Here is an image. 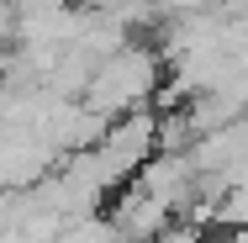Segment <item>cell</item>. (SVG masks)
<instances>
[{
  "label": "cell",
  "mask_w": 248,
  "mask_h": 243,
  "mask_svg": "<svg viewBox=\"0 0 248 243\" xmlns=\"http://www.w3.org/2000/svg\"><path fill=\"white\" fill-rule=\"evenodd\" d=\"M158 85H164V69H158V53L143 48V43H127V48H116L111 58H100L95 74H90V85H85V106L100 111L106 122H116V116H127V111H143L153 96H158Z\"/></svg>",
  "instance_id": "cell-1"
},
{
  "label": "cell",
  "mask_w": 248,
  "mask_h": 243,
  "mask_svg": "<svg viewBox=\"0 0 248 243\" xmlns=\"http://www.w3.org/2000/svg\"><path fill=\"white\" fill-rule=\"evenodd\" d=\"M211 217L222 222V227H248V180H238V185H227V191L211 201Z\"/></svg>",
  "instance_id": "cell-2"
}]
</instances>
